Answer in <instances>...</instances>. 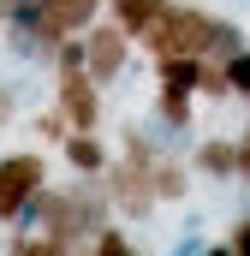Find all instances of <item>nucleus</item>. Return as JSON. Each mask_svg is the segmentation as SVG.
Returning <instances> with one entry per match:
<instances>
[{
	"mask_svg": "<svg viewBox=\"0 0 250 256\" xmlns=\"http://www.w3.org/2000/svg\"><path fill=\"white\" fill-rule=\"evenodd\" d=\"M238 179L250 185V149H238Z\"/></svg>",
	"mask_w": 250,
	"mask_h": 256,
	"instance_id": "24",
	"label": "nucleus"
},
{
	"mask_svg": "<svg viewBox=\"0 0 250 256\" xmlns=\"http://www.w3.org/2000/svg\"><path fill=\"white\" fill-rule=\"evenodd\" d=\"M54 108L66 114L72 131H102V84L90 72H66L54 78Z\"/></svg>",
	"mask_w": 250,
	"mask_h": 256,
	"instance_id": "5",
	"label": "nucleus"
},
{
	"mask_svg": "<svg viewBox=\"0 0 250 256\" xmlns=\"http://www.w3.org/2000/svg\"><path fill=\"white\" fill-rule=\"evenodd\" d=\"M96 256H143V250L125 238L120 226H102V232H96Z\"/></svg>",
	"mask_w": 250,
	"mask_h": 256,
	"instance_id": "18",
	"label": "nucleus"
},
{
	"mask_svg": "<svg viewBox=\"0 0 250 256\" xmlns=\"http://www.w3.org/2000/svg\"><path fill=\"white\" fill-rule=\"evenodd\" d=\"M196 256H232V244H202Z\"/></svg>",
	"mask_w": 250,
	"mask_h": 256,
	"instance_id": "23",
	"label": "nucleus"
},
{
	"mask_svg": "<svg viewBox=\"0 0 250 256\" xmlns=\"http://www.w3.org/2000/svg\"><path fill=\"white\" fill-rule=\"evenodd\" d=\"M226 90H232V96H238V102H244L250 108V48H238V54H226Z\"/></svg>",
	"mask_w": 250,
	"mask_h": 256,
	"instance_id": "15",
	"label": "nucleus"
},
{
	"mask_svg": "<svg viewBox=\"0 0 250 256\" xmlns=\"http://www.w3.org/2000/svg\"><path fill=\"white\" fill-rule=\"evenodd\" d=\"M196 250H202V238H196V232H185V238H179V250H173V256H196Z\"/></svg>",
	"mask_w": 250,
	"mask_h": 256,
	"instance_id": "22",
	"label": "nucleus"
},
{
	"mask_svg": "<svg viewBox=\"0 0 250 256\" xmlns=\"http://www.w3.org/2000/svg\"><path fill=\"white\" fill-rule=\"evenodd\" d=\"M12 120H18V84H6V78H0V131L12 126Z\"/></svg>",
	"mask_w": 250,
	"mask_h": 256,
	"instance_id": "19",
	"label": "nucleus"
},
{
	"mask_svg": "<svg viewBox=\"0 0 250 256\" xmlns=\"http://www.w3.org/2000/svg\"><path fill=\"white\" fill-rule=\"evenodd\" d=\"M190 173L226 185V179L238 173V137H202V143L190 149Z\"/></svg>",
	"mask_w": 250,
	"mask_h": 256,
	"instance_id": "9",
	"label": "nucleus"
},
{
	"mask_svg": "<svg viewBox=\"0 0 250 256\" xmlns=\"http://www.w3.org/2000/svg\"><path fill=\"white\" fill-rule=\"evenodd\" d=\"M155 120L190 131V120H196V96H185V90H155Z\"/></svg>",
	"mask_w": 250,
	"mask_h": 256,
	"instance_id": "13",
	"label": "nucleus"
},
{
	"mask_svg": "<svg viewBox=\"0 0 250 256\" xmlns=\"http://www.w3.org/2000/svg\"><path fill=\"white\" fill-rule=\"evenodd\" d=\"M60 155H66V167L78 173V179H102L108 173V143H102V131H66V143H60Z\"/></svg>",
	"mask_w": 250,
	"mask_h": 256,
	"instance_id": "8",
	"label": "nucleus"
},
{
	"mask_svg": "<svg viewBox=\"0 0 250 256\" xmlns=\"http://www.w3.org/2000/svg\"><path fill=\"white\" fill-rule=\"evenodd\" d=\"M125 60H131V36L102 12V18L84 30V72H90L102 90H114V84L125 78Z\"/></svg>",
	"mask_w": 250,
	"mask_h": 256,
	"instance_id": "3",
	"label": "nucleus"
},
{
	"mask_svg": "<svg viewBox=\"0 0 250 256\" xmlns=\"http://www.w3.org/2000/svg\"><path fill=\"white\" fill-rule=\"evenodd\" d=\"M102 185H108V196H114V208H120L125 220H149L155 214V185H149V167L143 161H131V155L108 161Z\"/></svg>",
	"mask_w": 250,
	"mask_h": 256,
	"instance_id": "4",
	"label": "nucleus"
},
{
	"mask_svg": "<svg viewBox=\"0 0 250 256\" xmlns=\"http://www.w3.org/2000/svg\"><path fill=\"white\" fill-rule=\"evenodd\" d=\"M66 72H84V36H66L54 48V78H66Z\"/></svg>",
	"mask_w": 250,
	"mask_h": 256,
	"instance_id": "16",
	"label": "nucleus"
},
{
	"mask_svg": "<svg viewBox=\"0 0 250 256\" xmlns=\"http://www.w3.org/2000/svg\"><path fill=\"white\" fill-rule=\"evenodd\" d=\"M167 6H173V0H108V18H114L125 36L137 42V36H143V30H149V24H155Z\"/></svg>",
	"mask_w": 250,
	"mask_h": 256,
	"instance_id": "11",
	"label": "nucleus"
},
{
	"mask_svg": "<svg viewBox=\"0 0 250 256\" xmlns=\"http://www.w3.org/2000/svg\"><path fill=\"white\" fill-rule=\"evenodd\" d=\"M137 48L155 60V54H196V60H226V54H238L250 48L244 30L226 18V12H208V6H196V0H173L143 36H137Z\"/></svg>",
	"mask_w": 250,
	"mask_h": 256,
	"instance_id": "1",
	"label": "nucleus"
},
{
	"mask_svg": "<svg viewBox=\"0 0 250 256\" xmlns=\"http://www.w3.org/2000/svg\"><path fill=\"white\" fill-rule=\"evenodd\" d=\"M0 24H6V18H0Z\"/></svg>",
	"mask_w": 250,
	"mask_h": 256,
	"instance_id": "26",
	"label": "nucleus"
},
{
	"mask_svg": "<svg viewBox=\"0 0 250 256\" xmlns=\"http://www.w3.org/2000/svg\"><path fill=\"white\" fill-rule=\"evenodd\" d=\"M66 131H72V126H66V114L48 102V108L36 114V137H42V143H66Z\"/></svg>",
	"mask_w": 250,
	"mask_h": 256,
	"instance_id": "17",
	"label": "nucleus"
},
{
	"mask_svg": "<svg viewBox=\"0 0 250 256\" xmlns=\"http://www.w3.org/2000/svg\"><path fill=\"white\" fill-rule=\"evenodd\" d=\"M196 96H202V102H232V90H226V66H220V60H202V72H196Z\"/></svg>",
	"mask_w": 250,
	"mask_h": 256,
	"instance_id": "14",
	"label": "nucleus"
},
{
	"mask_svg": "<svg viewBox=\"0 0 250 256\" xmlns=\"http://www.w3.org/2000/svg\"><path fill=\"white\" fill-rule=\"evenodd\" d=\"M42 0H0V18H36Z\"/></svg>",
	"mask_w": 250,
	"mask_h": 256,
	"instance_id": "20",
	"label": "nucleus"
},
{
	"mask_svg": "<svg viewBox=\"0 0 250 256\" xmlns=\"http://www.w3.org/2000/svg\"><path fill=\"white\" fill-rule=\"evenodd\" d=\"M48 185V161L36 155V149H12V155H0V226H12L18 214H24V202Z\"/></svg>",
	"mask_w": 250,
	"mask_h": 256,
	"instance_id": "2",
	"label": "nucleus"
},
{
	"mask_svg": "<svg viewBox=\"0 0 250 256\" xmlns=\"http://www.w3.org/2000/svg\"><path fill=\"white\" fill-rule=\"evenodd\" d=\"M196 72H202L196 54H155V90H185V96H196Z\"/></svg>",
	"mask_w": 250,
	"mask_h": 256,
	"instance_id": "12",
	"label": "nucleus"
},
{
	"mask_svg": "<svg viewBox=\"0 0 250 256\" xmlns=\"http://www.w3.org/2000/svg\"><path fill=\"white\" fill-rule=\"evenodd\" d=\"M149 185H155V202H185V191H190V161H179V149H155V161H149Z\"/></svg>",
	"mask_w": 250,
	"mask_h": 256,
	"instance_id": "10",
	"label": "nucleus"
},
{
	"mask_svg": "<svg viewBox=\"0 0 250 256\" xmlns=\"http://www.w3.org/2000/svg\"><path fill=\"white\" fill-rule=\"evenodd\" d=\"M108 12V0H42V12H36V24L54 36V42H66V36H84L96 18Z\"/></svg>",
	"mask_w": 250,
	"mask_h": 256,
	"instance_id": "6",
	"label": "nucleus"
},
{
	"mask_svg": "<svg viewBox=\"0 0 250 256\" xmlns=\"http://www.w3.org/2000/svg\"><path fill=\"white\" fill-rule=\"evenodd\" d=\"M226 244H232V256H250V214L232 226V238H226Z\"/></svg>",
	"mask_w": 250,
	"mask_h": 256,
	"instance_id": "21",
	"label": "nucleus"
},
{
	"mask_svg": "<svg viewBox=\"0 0 250 256\" xmlns=\"http://www.w3.org/2000/svg\"><path fill=\"white\" fill-rule=\"evenodd\" d=\"M238 149H250V126H244V137H238Z\"/></svg>",
	"mask_w": 250,
	"mask_h": 256,
	"instance_id": "25",
	"label": "nucleus"
},
{
	"mask_svg": "<svg viewBox=\"0 0 250 256\" xmlns=\"http://www.w3.org/2000/svg\"><path fill=\"white\" fill-rule=\"evenodd\" d=\"M0 30H6V54L18 66H54V48H60V42H54L36 18H6Z\"/></svg>",
	"mask_w": 250,
	"mask_h": 256,
	"instance_id": "7",
	"label": "nucleus"
}]
</instances>
